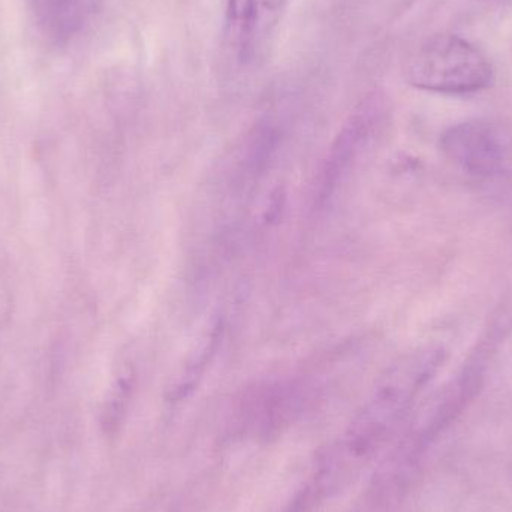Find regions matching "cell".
<instances>
[{
  "label": "cell",
  "mask_w": 512,
  "mask_h": 512,
  "mask_svg": "<svg viewBox=\"0 0 512 512\" xmlns=\"http://www.w3.org/2000/svg\"><path fill=\"white\" fill-rule=\"evenodd\" d=\"M483 3H490V5H502V3L512 2V0H480Z\"/></svg>",
  "instance_id": "cell-9"
},
{
  "label": "cell",
  "mask_w": 512,
  "mask_h": 512,
  "mask_svg": "<svg viewBox=\"0 0 512 512\" xmlns=\"http://www.w3.org/2000/svg\"><path fill=\"white\" fill-rule=\"evenodd\" d=\"M445 358L447 352L441 346H424L403 355L382 375L369 402L351 424L342 447L333 453L342 468L348 459L357 463L378 448L415 397L444 366Z\"/></svg>",
  "instance_id": "cell-1"
},
{
  "label": "cell",
  "mask_w": 512,
  "mask_h": 512,
  "mask_svg": "<svg viewBox=\"0 0 512 512\" xmlns=\"http://www.w3.org/2000/svg\"><path fill=\"white\" fill-rule=\"evenodd\" d=\"M393 117L390 98L382 90L367 93L334 138L316 180L315 206L325 207L354 171L367 150L385 134Z\"/></svg>",
  "instance_id": "cell-3"
},
{
  "label": "cell",
  "mask_w": 512,
  "mask_h": 512,
  "mask_svg": "<svg viewBox=\"0 0 512 512\" xmlns=\"http://www.w3.org/2000/svg\"><path fill=\"white\" fill-rule=\"evenodd\" d=\"M224 331V321L218 318L201 334L200 339L186 357L182 369L174 378L173 384L168 388V399L171 402H180V400L186 399L198 387L212 364L213 358L218 354L219 346L224 339Z\"/></svg>",
  "instance_id": "cell-7"
},
{
  "label": "cell",
  "mask_w": 512,
  "mask_h": 512,
  "mask_svg": "<svg viewBox=\"0 0 512 512\" xmlns=\"http://www.w3.org/2000/svg\"><path fill=\"white\" fill-rule=\"evenodd\" d=\"M417 2L418 0H391L396 11H405V9L411 8Z\"/></svg>",
  "instance_id": "cell-8"
},
{
  "label": "cell",
  "mask_w": 512,
  "mask_h": 512,
  "mask_svg": "<svg viewBox=\"0 0 512 512\" xmlns=\"http://www.w3.org/2000/svg\"><path fill=\"white\" fill-rule=\"evenodd\" d=\"M39 32L53 42L66 44L80 32L93 0H29Z\"/></svg>",
  "instance_id": "cell-6"
},
{
  "label": "cell",
  "mask_w": 512,
  "mask_h": 512,
  "mask_svg": "<svg viewBox=\"0 0 512 512\" xmlns=\"http://www.w3.org/2000/svg\"><path fill=\"white\" fill-rule=\"evenodd\" d=\"M441 149L456 167L475 177H495L510 164L508 135L487 120H466L445 129Z\"/></svg>",
  "instance_id": "cell-4"
},
{
  "label": "cell",
  "mask_w": 512,
  "mask_h": 512,
  "mask_svg": "<svg viewBox=\"0 0 512 512\" xmlns=\"http://www.w3.org/2000/svg\"><path fill=\"white\" fill-rule=\"evenodd\" d=\"M289 0H228L227 30L231 47L243 63L267 51L282 23Z\"/></svg>",
  "instance_id": "cell-5"
},
{
  "label": "cell",
  "mask_w": 512,
  "mask_h": 512,
  "mask_svg": "<svg viewBox=\"0 0 512 512\" xmlns=\"http://www.w3.org/2000/svg\"><path fill=\"white\" fill-rule=\"evenodd\" d=\"M406 81L424 92L469 95L489 89L495 69L489 57L456 33H435L424 39L405 66Z\"/></svg>",
  "instance_id": "cell-2"
}]
</instances>
